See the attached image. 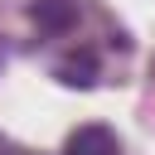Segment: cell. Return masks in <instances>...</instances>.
<instances>
[{"label":"cell","instance_id":"cell-1","mask_svg":"<svg viewBox=\"0 0 155 155\" xmlns=\"http://www.w3.org/2000/svg\"><path fill=\"white\" fill-rule=\"evenodd\" d=\"M63 155H121V145H116V136L107 126H82V131L68 136Z\"/></svg>","mask_w":155,"mask_h":155},{"label":"cell","instance_id":"cell-2","mask_svg":"<svg viewBox=\"0 0 155 155\" xmlns=\"http://www.w3.org/2000/svg\"><path fill=\"white\" fill-rule=\"evenodd\" d=\"M34 24L44 29V34H63L73 19H78V0H34Z\"/></svg>","mask_w":155,"mask_h":155},{"label":"cell","instance_id":"cell-3","mask_svg":"<svg viewBox=\"0 0 155 155\" xmlns=\"http://www.w3.org/2000/svg\"><path fill=\"white\" fill-rule=\"evenodd\" d=\"M53 73H58V82H68V87H92V82H97V58H92V53H73V58H63Z\"/></svg>","mask_w":155,"mask_h":155},{"label":"cell","instance_id":"cell-4","mask_svg":"<svg viewBox=\"0 0 155 155\" xmlns=\"http://www.w3.org/2000/svg\"><path fill=\"white\" fill-rule=\"evenodd\" d=\"M0 63H5V48H0Z\"/></svg>","mask_w":155,"mask_h":155}]
</instances>
